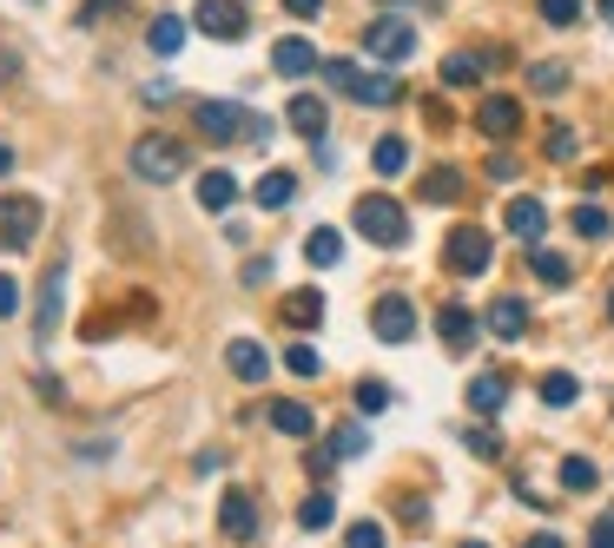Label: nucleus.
<instances>
[{
	"instance_id": "f257e3e1",
	"label": "nucleus",
	"mask_w": 614,
	"mask_h": 548,
	"mask_svg": "<svg viewBox=\"0 0 614 548\" xmlns=\"http://www.w3.org/2000/svg\"><path fill=\"white\" fill-rule=\"evenodd\" d=\"M198 132H205L212 146H238V139L265 146V139H271V119L245 112L238 99H205V106H198Z\"/></svg>"
},
{
	"instance_id": "f03ea898",
	"label": "nucleus",
	"mask_w": 614,
	"mask_h": 548,
	"mask_svg": "<svg viewBox=\"0 0 614 548\" xmlns=\"http://www.w3.org/2000/svg\"><path fill=\"white\" fill-rule=\"evenodd\" d=\"M351 225H357L370 245H384V251H397V245L410 238V218H403V205H397L390 192H364L357 212H351Z\"/></svg>"
},
{
	"instance_id": "7ed1b4c3",
	"label": "nucleus",
	"mask_w": 614,
	"mask_h": 548,
	"mask_svg": "<svg viewBox=\"0 0 614 548\" xmlns=\"http://www.w3.org/2000/svg\"><path fill=\"white\" fill-rule=\"evenodd\" d=\"M317 73H324L344 99H357V106H397V79H390V73H364L357 60H324Z\"/></svg>"
},
{
	"instance_id": "20e7f679",
	"label": "nucleus",
	"mask_w": 614,
	"mask_h": 548,
	"mask_svg": "<svg viewBox=\"0 0 614 548\" xmlns=\"http://www.w3.org/2000/svg\"><path fill=\"white\" fill-rule=\"evenodd\" d=\"M40 225H46L40 198H26V192H0V251H33Z\"/></svg>"
},
{
	"instance_id": "39448f33",
	"label": "nucleus",
	"mask_w": 614,
	"mask_h": 548,
	"mask_svg": "<svg viewBox=\"0 0 614 548\" xmlns=\"http://www.w3.org/2000/svg\"><path fill=\"white\" fill-rule=\"evenodd\" d=\"M443 265H450L456 278H483V271L496 265V245H489V232H483V225H456V232L443 238Z\"/></svg>"
},
{
	"instance_id": "423d86ee",
	"label": "nucleus",
	"mask_w": 614,
	"mask_h": 548,
	"mask_svg": "<svg viewBox=\"0 0 614 548\" xmlns=\"http://www.w3.org/2000/svg\"><path fill=\"white\" fill-rule=\"evenodd\" d=\"M132 172H139L146 185L185 179V146H179V139H159V132H146V139L132 146Z\"/></svg>"
},
{
	"instance_id": "0eeeda50",
	"label": "nucleus",
	"mask_w": 614,
	"mask_h": 548,
	"mask_svg": "<svg viewBox=\"0 0 614 548\" xmlns=\"http://www.w3.org/2000/svg\"><path fill=\"white\" fill-rule=\"evenodd\" d=\"M364 53H370V60H384V66H397V60H410V53H417V26H410L403 13H384V20H370V26H364Z\"/></svg>"
},
{
	"instance_id": "6e6552de",
	"label": "nucleus",
	"mask_w": 614,
	"mask_h": 548,
	"mask_svg": "<svg viewBox=\"0 0 614 548\" xmlns=\"http://www.w3.org/2000/svg\"><path fill=\"white\" fill-rule=\"evenodd\" d=\"M370 331H377L384 344H410V337H417V304H410L403 291H384V298L370 304Z\"/></svg>"
},
{
	"instance_id": "1a4fd4ad",
	"label": "nucleus",
	"mask_w": 614,
	"mask_h": 548,
	"mask_svg": "<svg viewBox=\"0 0 614 548\" xmlns=\"http://www.w3.org/2000/svg\"><path fill=\"white\" fill-rule=\"evenodd\" d=\"M476 132H483V139H496V146H503V139H516V132H523V106H516L509 93H489V99L476 106Z\"/></svg>"
},
{
	"instance_id": "9d476101",
	"label": "nucleus",
	"mask_w": 614,
	"mask_h": 548,
	"mask_svg": "<svg viewBox=\"0 0 614 548\" xmlns=\"http://www.w3.org/2000/svg\"><path fill=\"white\" fill-rule=\"evenodd\" d=\"M198 33H212V40H245L251 33V20H245V7L238 0H198Z\"/></svg>"
},
{
	"instance_id": "9b49d317",
	"label": "nucleus",
	"mask_w": 614,
	"mask_h": 548,
	"mask_svg": "<svg viewBox=\"0 0 614 548\" xmlns=\"http://www.w3.org/2000/svg\"><path fill=\"white\" fill-rule=\"evenodd\" d=\"M503 225H509L523 245H542V232H549V205H542V198H529V192H516V198L503 205Z\"/></svg>"
},
{
	"instance_id": "f8f14e48",
	"label": "nucleus",
	"mask_w": 614,
	"mask_h": 548,
	"mask_svg": "<svg viewBox=\"0 0 614 548\" xmlns=\"http://www.w3.org/2000/svg\"><path fill=\"white\" fill-rule=\"evenodd\" d=\"M225 364H231L238 384H265V377H271V351H265L258 337H231V344H225Z\"/></svg>"
},
{
	"instance_id": "ddd939ff",
	"label": "nucleus",
	"mask_w": 614,
	"mask_h": 548,
	"mask_svg": "<svg viewBox=\"0 0 614 548\" xmlns=\"http://www.w3.org/2000/svg\"><path fill=\"white\" fill-rule=\"evenodd\" d=\"M218 536H225V542H251V536H258V503H251L245 490H231V496L218 503Z\"/></svg>"
},
{
	"instance_id": "4468645a",
	"label": "nucleus",
	"mask_w": 614,
	"mask_h": 548,
	"mask_svg": "<svg viewBox=\"0 0 614 548\" xmlns=\"http://www.w3.org/2000/svg\"><path fill=\"white\" fill-rule=\"evenodd\" d=\"M271 66H278L284 79H304V73H317L324 60H317V46H311V40H298V33H284V40L271 46Z\"/></svg>"
},
{
	"instance_id": "2eb2a0df",
	"label": "nucleus",
	"mask_w": 614,
	"mask_h": 548,
	"mask_svg": "<svg viewBox=\"0 0 614 548\" xmlns=\"http://www.w3.org/2000/svg\"><path fill=\"white\" fill-rule=\"evenodd\" d=\"M284 119H291V132H304V139L317 146V139H324V126H331V106H324L317 93H298V99L284 106Z\"/></svg>"
},
{
	"instance_id": "dca6fc26",
	"label": "nucleus",
	"mask_w": 614,
	"mask_h": 548,
	"mask_svg": "<svg viewBox=\"0 0 614 548\" xmlns=\"http://www.w3.org/2000/svg\"><path fill=\"white\" fill-rule=\"evenodd\" d=\"M483 324H489L503 344H523V337H529V304H523V298H496Z\"/></svg>"
},
{
	"instance_id": "f3484780",
	"label": "nucleus",
	"mask_w": 614,
	"mask_h": 548,
	"mask_svg": "<svg viewBox=\"0 0 614 548\" xmlns=\"http://www.w3.org/2000/svg\"><path fill=\"white\" fill-rule=\"evenodd\" d=\"M251 198H258L265 212H284V205L298 198V172H284V165H271V172H265V179L251 185Z\"/></svg>"
},
{
	"instance_id": "a211bd4d",
	"label": "nucleus",
	"mask_w": 614,
	"mask_h": 548,
	"mask_svg": "<svg viewBox=\"0 0 614 548\" xmlns=\"http://www.w3.org/2000/svg\"><path fill=\"white\" fill-rule=\"evenodd\" d=\"M278 318H284L291 331H317V324H324V291H291V298L278 304Z\"/></svg>"
},
{
	"instance_id": "6ab92c4d",
	"label": "nucleus",
	"mask_w": 614,
	"mask_h": 548,
	"mask_svg": "<svg viewBox=\"0 0 614 548\" xmlns=\"http://www.w3.org/2000/svg\"><path fill=\"white\" fill-rule=\"evenodd\" d=\"M437 331H443L450 351H470V344H476V311H470V304H443V311H437Z\"/></svg>"
},
{
	"instance_id": "aec40b11",
	"label": "nucleus",
	"mask_w": 614,
	"mask_h": 548,
	"mask_svg": "<svg viewBox=\"0 0 614 548\" xmlns=\"http://www.w3.org/2000/svg\"><path fill=\"white\" fill-rule=\"evenodd\" d=\"M503 404H509V377H503V370L470 377V410H476V417H496Z\"/></svg>"
},
{
	"instance_id": "412c9836",
	"label": "nucleus",
	"mask_w": 614,
	"mask_h": 548,
	"mask_svg": "<svg viewBox=\"0 0 614 548\" xmlns=\"http://www.w3.org/2000/svg\"><path fill=\"white\" fill-rule=\"evenodd\" d=\"M417 192H423V205H456V198H463V172H456V165H430Z\"/></svg>"
},
{
	"instance_id": "4be33fe9",
	"label": "nucleus",
	"mask_w": 614,
	"mask_h": 548,
	"mask_svg": "<svg viewBox=\"0 0 614 548\" xmlns=\"http://www.w3.org/2000/svg\"><path fill=\"white\" fill-rule=\"evenodd\" d=\"M60 284H66V278L46 271L40 291H33V331H40V337H53V324H60Z\"/></svg>"
},
{
	"instance_id": "5701e85b",
	"label": "nucleus",
	"mask_w": 614,
	"mask_h": 548,
	"mask_svg": "<svg viewBox=\"0 0 614 548\" xmlns=\"http://www.w3.org/2000/svg\"><path fill=\"white\" fill-rule=\"evenodd\" d=\"M198 205H205V212H231V205H238V179L212 165V172L198 179Z\"/></svg>"
},
{
	"instance_id": "b1692460",
	"label": "nucleus",
	"mask_w": 614,
	"mask_h": 548,
	"mask_svg": "<svg viewBox=\"0 0 614 548\" xmlns=\"http://www.w3.org/2000/svg\"><path fill=\"white\" fill-rule=\"evenodd\" d=\"M304 258H311V271H331V265L344 258V232H331V225H317V232L304 238Z\"/></svg>"
},
{
	"instance_id": "393cba45",
	"label": "nucleus",
	"mask_w": 614,
	"mask_h": 548,
	"mask_svg": "<svg viewBox=\"0 0 614 548\" xmlns=\"http://www.w3.org/2000/svg\"><path fill=\"white\" fill-rule=\"evenodd\" d=\"M331 523H337V496H331V490H317V496H304V503H298V529L324 536Z\"/></svg>"
},
{
	"instance_id": "a878e982",
	"label": "nucleus",
	"mask_w": 614,
	"mask_h": 548,
	"mask_svg": "<svg viewBox=\"0 0 614 548\" xmlns=\"http://www.w3.org/2000/svg\"><path fill=\"white\" fill-rule=\"evenodd\" d=\"M146 46H152L159 60H172V53L185 46V20H172V13H159V20L146 26Z\"/></svg>"
},
{
	"instance_id": "bb28decb",
	"label": "nucleus",
	"mask_w": 614,
	"mask_h": 548,
	"mask_svg": "<svg viewBox=\"0 0 614 548\" xmlns=\"http://www.w3.org/2000/svg\"><path fill=\"white\" fill-rule=\"evenodd\" d=\"M271 430H278V437H311L317 423H311V410H304V404L278 397V404H271Z\"/></svg>"
},
{
	"instance_id": "cd10ccee",
	"label": "nucleus",
	"mask_w": 614,
	"mask_h": 548,
	"mask_svg": "<svg viewBox=\"0 0 614 548\" xmlns=\"http://www.w3.org/2000/svg\"><path fill=\"white\" fill-rule=\"evenodd\" d=\"M529 271H536L542 284H569V258L549 251V245H529Z\"/></svg>"
},
{
	"instance_id": "c85d7f7f",
	"label": "nucleus",
	"mask_w": 614,
	"mask_h": 548,
	"mask_svg": "<svg viewBox=\"0 0 614 548\" xmlns=\"http://www.w3.org/2000/svg\"><path fill=\"white\" fill-rule=\"evenodd\" d=\"M595 483H602V470H595L589 456H562V490H569V496H589Z\"/></svg>"
},
{
	"instance_id": "c756f323",
	"label": "nucleus",
	"mask_w": 614,
	"mask_h": 548,
	"mask_svg": "<svg viewBox=\"0 0 614 548\" xmlns=\"http://www.w3.org/2000/svg\"><path fill=\"white\" fill-rule=\"evenodd\" d=\"M483 79V53H450L443 60V86H476Z\"/></svg>"
},
{
	"instance_id": "7c9ffc66",
	"label": "nucleus",
	"mask_w": 614,
	"mask_h": 548,
	"mask_svg": "<svg viewBox=\"0 0 614 548\" xmlns=\"http://www.w3.org/2000/svg\"><path fill=\"white\" fill-rule=\"evenodd\" d=\"M370 165H377V172H384V179H397V172H403V165H410V146H403V139H397V132H390V139H377V152H370Z\"/></svg>"
},
{
	"instance_id": "2f4dec72",
	"label": "nucleus",
	"mask_w": 614,
	"mask_h": 548,
	"mask_svg": "<svg viewBox=\"0 0 614 548\" xmlns=\"http://www.w3.org/2000/svg\"><path fill=\"white\" fill-rule=\"evenodd\" d=\"M536 390H542V404H549V410H569V404H575V390H582V384H575V377H569V370H549V377H542V384H536Z\"/></svg>"
},
{
	"instance_id": "473e14b6",
	"label": "nucleus",
	"mask_w": 614,
	"mask_h": 548,
	"mask_svg": "<svg viewBox=\"0 0 614 548\" xmlns=\"http://www.w3.org/2000/svg\"><path fill=\"white\" fill-rule=\"evenodd\" d=\"M463 450H470L476 463H503V437H496L489 423H476V430H463Z\"/></svg>"
},
{
	"instance_id": "72a5a7b5",
	"label": "nucleus",
	"mask_w": 614,
	"mask_h": 548,
	"mask_svg": "<svg viewBox=\"0 0 614 548\" xmlns=\"http://www.w3.org/2000/svg\"><path fill=\"white\" fill-rule=\"evenodd\" d=\"M529 86L556 99V93H569V66H562V60H542V66H529Z\"/></svg>"
},
{
	"instance_id": "f704fd0d",
	"label": "nucleus",
	"mask_w": 614,
	"mask_h": 548,
	"mask_svg": "<svg viewBox=\"0 0 614 548\" xmlns=\"http://www.w3.org/2000/svg\"><path fill=\"white\" fill-rule=\"evenodd\" d=\"M569 225H575L582 238H608V232H614V218L602 212V205H575V212H569Z\"/></svg>"
},
{
	"instance_id": "c9c22d12",
	"label": "nucleus",
	"mask_w": 614,
	"mask_h": 548,
	"mask_svg": "<svg viewBox=\"0 0 614 548\" xmlns=\"http://www.w3.org/2000/svg\"><path fill=\"white\" fill-rule=\"evenodd\" d=\"M357 410H364V417L390 410V384H384V377H364V384H357Z\"/></svg>"
},
{
	"instance_id": "e433bc0d",
	"label": "nucleus",
	"mask_w": 614,
	"mask_h": 548,
	"mask_svg": "<svg viewBox=\"0 0 614 548\" xmlns=\"http://www.w3.org/2000/svg\"><path fill=\"white\" fill-rule=\"evenodd\" d=\"M331 450H337V456H364V450H370L364 423H337V430H331Z\"/></svg>"
},
{
	"instance_id": "4c0bfd02",
	"label": "nucleus",
	"mask_w": 614,
	"mask_h": 548,
	"mask_svg": "<svg viewBox=\"0 0 614 548\" xmlns=\"http://www.w3.org/2000/svg\"><path fill=\"white\" fill-rule=\"evenodd\" d=\"M284 364H291V377H317V370H324V357H317L311 344H291V351H284Z\"/></svg>"
},
{
	"instance_id": "58836bf2",
	"label": "nucleus",
	"mask_w": 614,
	"mask_h": 548,
	"mask_svg": "<svg viewBox=\"0 0 614 548\" xmlns=\"http://www.w3.org/2000/svg\"><path fill=\"white\" fill-rule=\"evenodd\" d=\"M20 304H26L20 278H13V271H0V324H7V318H20Z\"/></svg>"
},
{
	"instance_id": "ea45409f",
	"label": "nucleus",
	"mask_w": 614,
	"mask_h": 548,
	"mask_svg": "<svg viewBox=\"0 0 614 548\" xmlns=\"http://www.w3.org/2000/svg\"><path fill=\"white\" fill-rule=\"evenodd\" d=\"M542 152H549V159H575V126H549Z\"/></svg>"
},
{
	"instance_id": "a19ab883",
	"label": "nucleus",
	"mask_w": 614,
	"mask_h": 548,
	"mask_svg": "<svg viewBox=\"0 0 614 548\" xmlns=\"http://www.w3.org/2000/svg\"><path fill=\"white\" fill-rule=\"evenodd\" d=\"M542 20L549 26H575L582 20V0H542Z\"/></svg>"
},
{
	"instance_id": "79ce46f5",
	"label": "nucleus",
	"mask_w": 614,
	"mask_h": 548,
	"mask_svg": "<svg viewBox=\"0 0 614 548\" xmlns=\"http://www.w3.org/2000/svg\"><path fill=\"white\" fill-rule=\"evenodd\" d=\"M344 542H351V548H377V542H384V523H351Z\"/></svg>"
},
{
	"instance_id": "37998d69",
	"label": "nucleus",
	"mask_w": 614,
	"mask_h": 548,
	"mask_svg": "<svg viewBox=\"0 0 614 548\" xmlns=\"http://www.w3.org/2000/svg\"><path fill=\"white\" fill-rule=\"evenodd\" d=\"M304 463H311V476H331V470H337V463H344V456H337V450H311V456H304Z\"/></svg>"
},
{
	"instance_id": "c03bdc74",
	"label": "nucleus",
	"mask_w": 614,
	"mask_h": 548,
	"mask_svg": "<svg viewBox=\"0 0 614 548\" xmlns=\"http://www.w3.org/2000/svg\"><path fill=\"white\" fill-rule=\"evenodd\" d=\"M245 284H271V258H251L245 265Z\"/></svg>"
},
{
	"instance_id": "a18cd8bd",
	"label": "nucleus",
	"mask_w": 614,
	"mask_h": 548,
	"mask_svg": "<svg viewBox=\"0 0 614 548\" xmlns=\"http://www.w3.org/2000/svg\"><path fill=\"white\" fill-rule=\"evenodd\" d=\"M284 7H291L298 20H317V13H324V0H284Z\"/></svg>"
},
{
	"instance_id": "49530a36",
	"label": "nucleus",
	"mask_w": 614,
	"mask_h": 548,
	"mask_svg": "<svg viewBox=\"0 0 614 548\" xmlns=\"http://www.w3.org/2000/svg\"><path fill=\"white\" fill-rule=\"evenodd\" d=\"M595 542H614V516H602V523H595Z\"/></svg>"
},
{
	"instance_id": "de8ad7c7",
	"label": "nucleus",
	"mask_w": 614,
	"mask_h": 548,
	"mask_svg": "<svg viewBox=\"0 0 614 548\" xmlns=\"http://www.w3.org/2000/svg\"><path fill=\"white\" fill-rule=\"evenodd\" d=\"M7 172H13V146H0V179H7Z\"/></svg>"
},
{
	"instance_id": "09e8293b",
	"label": "nucleus",
	"mask_w": 614,
	"mask_h": 548,
	"mask_svg": "<svg viewBox=\"0 0 614 548\" xmlns=\"http://www.w3.org/2000/svg\"><path fill=\"white\" fill-rule=\"evenodd\" d=\"M602 20H608V26H614V0H602Z\"/></svg>"
},
{
	"instance_id": "8fccbe9b",
	"label": "nucleus",
	"mask_w": 614,
	"mask_h": 548,
	"mask_svg": "<svg viewBox=\"0 0 614 548\" xmlns=\"http://www.w3.org/2000/svg\"><path fill=\"white\" fill-rule=\"evenodd\" d=\"M608 318H614V291H608Z\"/></svg>"
},
{
	"instance_id": "3c124183",
	"label": "nucleus",
	"mask_w": 614,
	"mask_h": 548,
	"mask_svg": "<svg viewBox=\"0 0 614 548\" xmlns=\"http://www.w3.org/2000/svg\"><path fill=\"white\" fill-rule=\"evenodd\" d=\"M417 7H437V0H417Z\"/></svg>"
}]
</instances>
